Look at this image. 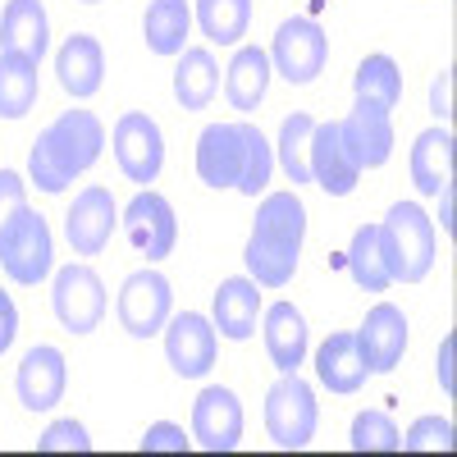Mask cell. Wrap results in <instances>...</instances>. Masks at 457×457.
<instances>
[{"instance_id": "1", "label": "cell", "mask_w": 457, "mask_h": 457, "mask_svg": "<svg viewBox=\"0 0 457 457\" xmlns=\"http://www.w3.org/2000/svg\"><path fill=\"white\" fill-rule=\"evenodd\" d=\"M302 243H307V206L297 187L265 193L252 220V238L243 247L247 279H256L261 288H288L302 261Z\"/></svg>"}, {"instance_id": "2", "label": "cell", "mask_w": 457, "mask_h": 457, "mask_svg": "<svg viewBox=\"0 0 457 457\" xmlns=\"http://www.w3.org/2000/svg\"><path fill=\"white\" fill-rule=\"evenodd\" d=\"M105 151V124L92 110H64L60 120H51L37 133L28 151V179L37 183V193L60 197L64 187L87 174Z\"/></svg>"}, {"instance_id": "3", "label": "cell", "mask_w": 457, "mask_h": 457, "mask_svg": "<svg viewBox=\"0 0 457 457\" xmlns=\"http://www.w3.org/2000/svg\"><path fill=\"white\" fill-rule=\"evenodd\" d=\"M379 252H385L394 284H421L435 270V220L416 202H394L389 215L379 220Z\"/></svg>"}, {"instance_id": "4", "label": "cell", "mask_w": 457, "mask_h": 457, "mask_svg": "<svg viewBox=\"0 0 457 457\" xmlns=\"http://www.w3.org/2000/svg\"><path fill=\"white\" fill-rule=\"evenodd\" d=\"M0 270L23 288H37L55 275V238H51L46 215L23 206L5 228H0Z\"/></svg>"}, {"instance_id": "5", "label": "cell", "mask_w": 457, "mask_h": 457, "mask_svg": "<svg viewBox=\"0 0 457 457\" xmlns=\"http://www.w3.org/2000/svg\"><path fill=\"white\" fill-rule=\"evenodd\" d=\"M270 69L279 73L284 83H293V87H312L320 73H325V60H329V37H325V28L316 23V19H307V14H293V19H284L279 28H275V37H270Z\"/></svg>"}, {"instance_id": "6", "label": "cell", "mask_w": 457, "mask_h": 457, "mask_svg": "<svg viewBox=\"0 0 457 457\" xmlns=\"http://www.w3.org/2000/svg\"><path fill=\"white\" fill-rule=\"evenodd\" d=\"M316 426H320L316 389L297 370L279 375L270 394H265V430H270V439L279 448H307L316 439Z\"/></svg>"}, {"instance_id": "7", "label": "cell", "mask_w": 457, "mask_h": 457, "mask_svg": "<svg viewBox=\"0 0 457 457\" xmlns=\"http://www.w3.org/2000/svg\"><path fill=\"white\" fill-rule=\"evenodd\" d=\"M51 312L64 325V334H92L105 316V284L87 261H69L51 275Z\"/></svg>"}, {"instance_id": "8", "label": "cell", "mask_w": 457, "mask_h": 457, "mask_svg": "<svg viewBox=\"0 0 457 457\" xmlns=\"http://www.w3.org/2000/svg\"><path fill=\"white\" fill-rule=\"evenodd\" d=\"M110 146H114V165H120V174L129 183L146 187V183L161 179V170H165V133L151 114L124 110L120 120H114Z\"/></svg>"}, {"instance_id": "9", "label": "cell", "mask_w": 457, "mask_h": 457, "mask_svg": "<svg viewBox=\"0 0 457 457\" xmlns=\"http://www.w3.org/2000/svg\"><path fill=\"white\" fill-rule=\"evenodd\" d=\"M120 325L129 338H156L165 329V320L174 316V284L161 275V270H133L124 284H120Z\"/></svg>"}, {"instance_id": "10", "label": "cell", "mask_w": 457, "mask_h": 457, "mask_svg": "<svg viewBox=\"0 0 457 457\" xmlns=\"http://www.w3.org/2000/svg\"><path fill=\"white\" fill-rule=\"evenodd\" d=\"M120 224H124L129 243L137 247V256H146L151 265L165 261L179 243V215H174L170 197L156 193V187H142V193L120 211Z\"/></svg>"}, {"instance_id": "11", "label": "cell", "mask_w": 457, "mask_h": 457, "mask_svg": "<svg viewBox=\"0 0 457 457\" xmlns=\"http://www.w3.org/2000/svg\"><path fill=\"white\" fill-rule=\"evenodd\" d=\"M161 334H165V357H170L174 375H183V379L211 375L215 353H220V334H215L211 316H202V312H179V316L165 320Z\"/></svg>"}, {"instance_id": "12", "label": "cell", "mask_w": 457, "mask_h": 457, "mask_svg": "<svg viewBox=\"0 0 457 457\" xmlns=\"http://www.w3.org/2000/svg\"><path fill=\"white\" fill-rule=\"evenodd\" d=\"M338 137H343V151L348 161L366 174V170H379L389 165L394 156V114L379 110L370 101H357L348 114L338 120Z\"/></svg>"}, {"instance_id": "13", "label": "cell", "mask_w": 457, "mask_h": 457, "mask_svg": "<svg viewBox=\"0 0 457 457\" xmlns=\"http://www.w3.org/2000/svg\"><path fill=\"white\" fill-rule=\"evenodd\" d=\"M69 385V361L55 343H37V348L23 353L19 370H14V394L23 403V411H55Z\"/></svg>"}, {"instance_id": "14", "label": "cell", "mask_w": 457, "mask_h": 457, "mask_svg": "<svg viewBox=\"0 0 457 457\" xmlns=\"http://www.w3.org/2000/svg\"><path fill=\"white\" fill-rule=\"evenodd\" d=\"M120 228V206H114L110 187H83L64 215V243L73 256H101Z\"/></svg>"}, {"instance_id": "15", "label": "cell", "mask_w": 457, "mask_h": 457, "mask_svg": "<svg viewBox=\"0 0 457 457\" xmlns=\"http://www.w3.org/2000/svg\"><path fill=\"white\" fill-rule=\"evenodd\" d=\"M353 334H357V353H361L370 375L398 370V361L407 353V316H403V307H394V302H375Z\"/></svg>"}, {"instance_id": "16", "label": "cell", "mask_w": 457, "mask_h": 457, "mask_svg": "<svg viewBox=\"0 0 457 457\" xmlns=\"http://www.w3.org/2000/svg\"><path fill=\"white\" fill-rule=\"evenodd\" d=\"M193 444L206 453H234L243 444V403L234 389L211 385L193 403Z\"/></svg>"}, {"instance_id": "17", "label": "cell", "mask_w": 457, "mask_h": 457, "mask_svg": "<svg viewBox=\"0 0 457 457\" xmlns=\"http://www.w3.org/2000/svg\"><path fill=\"white\" fill-rule=\"evenodd\" d=\"M307 165H312V183L320 187L325 197H353V193H357V183H361V170L348 161V151H343L338 120H325V124L316 120Z\"/></svg>"}, {"instance_id": "18", "label": "cell", "mask_w": 457, "mask_h": 457, "mask_svg": "<svg viewBox=\"0 0 457 457\" xmlns=\"http://www.w3.org/2000/svg\"><path fill=\"white\" fill-rule=\"evenodd\" d=\"M243 120L238 124H206L202 137H197V179L215 193L224 187H238V174H243Z\"/></svg>"}, {"instance_id": "19", "label": "cell", "mask_w": 457, "mask_h": 457, "mask_svg": "<svg viewBox=\"0 0 457 457\" xmlns=\"http://www.w3.org/2000/svg\"><path fill=\"white\" fill-rule=\"evenodd\" d=\"M256 316H261V284L247 275L220 279V288L211 293V325L220 338L228 343H247L256 334Z\"/></svg>"}, {"instance_id": "20", "label": "cell", "mask_w": 457, "mask_h": 457, "mask_svg": "<svg viewBox=\"0 0 457 457\" xmlns=\"http://www.w3.org/2000/svg\"><path fill=\"white\" fill-rule=\"evenodd\" d=\"M55 79H60V87L73 101H87V96L101 92V83H105V51H101V42L92 32H73V37L60 42V51H55Z\"/></svg>"}, {"instance_id": "21", "label": "cell", "mask_w": 457, "mask_h": 457, "mask_svg": "<svg viewBox=\"0 0 457 457\" xmlns=\"http://www.w3.org/2000/svg\"><path fill=\"white\" fill-rule=\"evenodd\" d=\"M265 353H270V366L279 375L288 370H302L307 361V348H312V334H307V316H302L293 302H275L265 307Z\"/></svg>"}, {"instance_id": "22", "label": "cell", "mask_w": 457, "mask_h": 457, "mask_svg": "<svg viewBox=\"0 0 457 457\" xmlns=\"http://www.w3.org/2000/svg\"><path fill=\"white\" fill-rule=\"evenodd\" d=\"M0 51H19L42 64L51 51V19L42 0H5L0 14Z\"/></svg>"}, {"instance_id": "23", "label": "cell", "mask_w": 457, "mask_h": 457, "mask_svg": "<svg viewBox=\"0 0 457 457\" xmlns=\"http://www.w3.org/2000/svg\"><path fill=\"white\" fill-rule=\"evenodd\" d=\"M366 361L357 353V334L353 329H338L329 334L320 348H316V379H320V389L338 394V398H348L366 385Z\"/></svg>"}, {"instance_id": "24", "label": "cell", "mask_w": 457, "mask_h": 457, "mask_svg": "<svg viewBox=\"0 0 457 457\" xmlns=\"http://www.w3.org/2000/svg\"><path fill=\"white\" fill-rule=\"evenodd\" d=\"M270 73H275L270 55H265L261 46H238L234 60H228V69H224V101L238 114H252L265 101V92H270Z\"/></svg>"}, {"instance_id": "25", "label": "cell", "mask_w": 457, "mask_h": 457, "mask_svg": "<svg viewBox=\"0 0 457 457\" xmlns=\"http://www.w3.org/2000/svg\"><path fill=\"white\" fill-rule=\"evenodd\" d=\"M193 32V5L187 0H151L142 14V42L151 55H183Z\"/></svg>"}, {"instance_id": "26", "label": "cell", "mask_w": 457, "mask_h": 457, "mask_svg": "<svg viewBox=\"0 0 457 457\" xmlns=\"http://www.w3.org/2000/svg\"><path fill=\"white\" fill-rule=\"evenodd\" d=\"M220 92V64L206 46H187L179 55V69H174V101L187 110V114H202L211 110Z\"/></svg>"}, {"instance_id": "27", "label": "cell", "mask_w": 457, "mask_h": 457, "mask_svg": "<svg viewBox=\"0 0 457 457\" xmlns=\"http://www.w3.org/2000/svg\"><path fill=\"white\" fill-rule=\"evenodd\" d=\"M407 170H411V183H416L421 197H435L448 183V170H453V133H448V124H435L411 142Z\"/></svg>"}, {"instance_id": "28", "label": "cell", "mask_w": 457, "mask_h": 457, "mask_svg": "<svg viewBox=\"0 0 457 457\" xmlns=\"http://www.w3.org/2000/svg\"><path fill=\"white\" fill-rule=\"evenodd\" d=\"M37 60L19 55V51H0V120H28V110L37 105V92H42V83H37Z\"/></svg>"}, {"instance_id": "29", "label": "cell", "mask_w": 457, "mask_h": 457, "mask_svg": "<svg viewBox=\"0 0 457 457\" xmlns=\"http://www.w3.org/2000/svg\"><path fill=\"white\" fill-rule=\"evenodd\" d=\"M193 23L215 46H243L252 28V0H193Z\"/></svg>"}, {"instance_id": "30", "label": "cell", "mask_w": 457, "mask_h": 457, "mask_svg": "<svg viewBox=\"0 0 457 457\" xmlns=\"http://www.w3.org/2000/svg\"><path fill=\"white\" fill-rule=\"evenodd\" d=\"M343 261H348V275L361 293H385L394 284L389 265H385V252H379V224H357Z\"/></svg>"}, {"instance_id": "31", "label": "cell", "mask_w": 457, "mask_h": 457, "mask_svg": "<svg viewBox=\"0 0 457 457\" xmlns=\"http://www.w3.org/2000/svg\"><path fill=\"white\" fill-rule=\"evenodd\" d=\"M312 129H316V120H312L307 110H293V114H284V124H279L275 161H279V170L288 174V183H293V187L312 183V165H307V151H312Z\"/></svg>"}, {"instance_id": "32", "label": "cell", "mask_w": 457, "mask_h": 457, "mask_svg": "<svg viewBox=\"0 0 457 457\" xmlns=\"http://www.w3.org/2000/svg\"><path fill=\"white\" fill-rule=\"evenodd\" d=\"M353 92H357V101H370L394 114L403 101V69L389 55H366L353 73Z\"/></svg>"}, {"instance_id": "33", "label": "cell", "mask_w": 457, "mask_h": 457, "mask_svg": "<svg viewBox=\"0 0 457 457\" xmlns=\"http://www.w3.org/2000/svg\"><path fill=\"white\" fill-rule=\"evenodd\" d=\"M243 142H247V151H243V174H238L234 193L261 197L265 187H270V174H275V146L265 142V133H261L252 120H243Z\"/></svg>"}, {"instance_id": "34", "label": "cell", "mask_w": 457, "mask_h": 457, "mask_svg": "<svg viewBox=\"0 0 457 457\" xmlns=\"http://www.w3.org/2000/svg\"><path fill=\"white\" fill-rule=\"evenodd\" d=\"M348 444H353V453H398L403 448V430L394 426L389 411L370 407V411H357L353 416Z\"/></svg>"}, {"instance_id": "35", "label": "cell", "mask_w": 457, "mask_h": 457, "mask_svg": "<svg viewBox=\"0 0 457 457\" xmlns=\"http://www.w3.org/2000/svg\"><path fill=\"white\" fill-rule=\"evenodd\" d=\"M403 453H453V421L439 411L416 416L403 435Z\"/></svg>"}, {"instance_id": "36", "label": "cell", "mask_w": 457, "mask_h": 457, "mask_svg": "<svg viewBox=\"0 0 457 457\" xmlns=\"http://www.w3.org/2000/svg\"><path fill=\"white\" fill-rule=\"evenodd\" d=\"M92 448V435L83 421H73V416H60V421H51L42 430V439H37V453H87Z\"/></svg>"}, {"instance_id": "37", "label": "cell", "mask_w": 457, "mask_h": 457, "mask_svg": "<svg viewBox=\"0 0 457 457\" xmlns=\"http://www.w3.org/2000/svg\"><path fill=\"white\" fill-rule=\"evenodd\" d=\"M187 448H193V435H183V426L174 421H156L142 435V453H187Z\"/></svg>"}, {"instance_id": "38", "label": "cell", "mask_w": 457, "mask_h": 457, "mask_svg": "<svg viewBox=\"0 0 457 457\" xmlns=\"http://www.w3.org/2000/svg\"><path fill=\"white\" fill-rule=\"evenodd\" d=\"M28 206V183L19 170H0V228H5L19 211Z\"/></svg>"}, {"instance_id": "39", "label": "cell", "mask_w": 457, "mask_h": 457, "mask_svg": "<svg viewBox=\"0 0 457 457\" xmlns=\"http://www.w3.org/2000/svg\"><path fill=\"white\" fill-rule=\"evenodd\" d=\"M14 338H19V307H14V297L0 288V357L14 348Z\"/></svg>"}, {"instance_id": "40", "label": "cell", "mask_w": 457, "mask_h": 457, "mask_svg": "<svg viewBox=\"0 0 457 457\" xmlns=\"http://www.w3.org/2000/svg\"><path fill=\"white\" fill-rule=\"evenodd\" d=\"M448 87H453V69H439L435 73V83H430V110H435V120L439 124H448Z\"/></svg>"}, {"instance_id": "41", "label": "cell", "mask_w": 457, "mask_h": 457, "mask_svg": "<svg viewBox=\"0 0 457 457\" xmlns=\"http://www.w3.org/2000/svg\"><path fill=\"white\" fill-rule=\"evenodd\" d=\"M435 375H439V389L453 394V334L439 343V361H435Z\"/></svg>"}, {"instance_id": "42", "label": "cell", "mask_w": 457, "mask_h": 457, "mask_svg": "<svg viewBox=\"0 0 457 457\" xmlns=\"http://www.w3.org/2000/svg\"><path fill=\"white\" fill-rule=\"evenodd\" d=\"M435 197H439V228H444V234H453V183H444Z\"/></svg>"}, {"instance_id": "43", "label": "cell", "mask_w": 457, "mask_h": 457, "mask_svg": "<svg viewBox=\"0 0 457 457\" xmlns=\"http://www.w3.org/2000/svg\"><path fill=\"white\" fill-rule=\"evenodd\" d=\"M79 5H101V0H79Z\"/></svg>"}]
</instances>
